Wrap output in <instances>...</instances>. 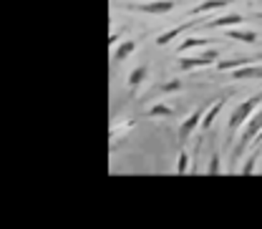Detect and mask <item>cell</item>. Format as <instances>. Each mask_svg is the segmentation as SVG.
I'll return each mask as SVG.
<instances>
[{
    "label": "cell",
    "mask_w": 262,
    "mask_h": 229,
    "mask_svg": "<svg viewBox=\"0 0 262 229\" xmlns=\"http://www.w3.org/2000/svg\"><path fill=\"white\" fill-rule=\"evenodd\" d=\"M225 103H227V98L222 96L220 101H214V103L209 106V111H207V116H204V121H202V126H204V129H209V126L214 124V119L220 116V111L225 108Z\"/></svg>",
    "instance_id": "8fae6325"
},
{
    "label": "cell",
    "mask_w": 262,
    "mask_h": 229,
    "mask_svg": "<svg viewBox=\"0 0 262 229\" xmlns=\"http://www.w3.org/2000/svg\"><path fill=\"white\" fill-rule=\"evenodd\" d=\"M179 88H182V81H179V78H171V81H166V83H162V86L157 88V94L164 96V94H174V91H179Z\"/></svg>",
    "instance_id": "9a60e30c"
},
{
    "label": "cell",
    "mask_w": 262,
    "mask_h": 229,
    "mask_svg": "<svg viewBox=\"0 0 262 229\" xmlns=\"http://www.w3.org/2000/svg\"><path fill=\"white\" fill-rule=\"evenodd\" d=\"M207 111H209L207 106H199V108H196V111L192 113V116H189V119H184V121H182V126H179V144H182V146H184V144L189 141V136L194 133V129L199 126V124H202V121H204Z\"/></svg>",
    "instance_id": "5b68a950"
},
{
    "label": "cell",
    "mask_w": 262,
    "mask_h": 229,
    "mask_svg": "<svg viewBox=\"0 0 262 229\" xmlns=\"http://www.w3.org/2000/svg\"><path fill=\"white\" fill-rule=\"evenodd\" d=\"M257 156H260V146H255L252 156L242 164V169H239V171H242V174H252V171H255V166H257Z\"/></svg>",
    "instance_id": "2e32d148"
},
{
    "label": "cell",
    "mask_w": 262,
    "mask_h": 229,
    "mask_svg": "<svg viewBox=\"0 0 262 229\" xmlns=\"http://www.w3.org/2000/svg\"><path fill=\"white\" fill-rule=\"evenodd\" d=\"M242 20H245V15H239V13H227V15H220V18L204 23V26H207L209 31H217V28H234V26L242 23Z\"/></svg>",
    "instance_id": "8992f818"
},
{
    "label": "cell",
    "mask_w": 262,
    "mask_h": 229,
    "mask_svg": "<svg viewBox=\"0 0 262 229\" xmlns=\"http://www.w3.org/2000/svg\"><path fill=\"white\" fill-rule=\"evenodd\" d=\"M124 8H129L134 13H144V15H166L177 8V0H151V3H126Z\"/></svg>",
    "instance_id": "3957f363"
},
{
    "label": "cell",
    "mask_w": 262,
    "mask_h": 229,
    "mask_svg": "<svg viewBox=\"0 0 262 229\" xmlns=\"http://www.w3.org/2000/svg\"><path fill=\"white\" fill-rule=\"evenodd\" d=\"M149 116H174V108L166 106V103H157L149 108Z\"/></svg>",
    "instance_id": "e0dca14e"
},
{
    "label": "cell",
    "mask_w": 262,
    "mask_h": 229,
    "mask_svg": "<svg viewBox=\"0 0 262 229\" xmlns=\"http://www.w3.org/2000/svg\"><path fill=\"white\" fill-rule=\"evenodd\" d=\"M260 103H262V91L255 94L252 98H247V101H242V103L232 111V116H229V121H227V129L234 131V129H239V126H245V124L252 119V113L257 111Z\"/></svg>",
    "instance_id": "6da1fadb"
},
{
    "label": "cell",
    "mask_w": 262,
    "mask_h": 229,
    "mask_svg": "<svg viewBox=\"0 0 262 229\" xmlns=\"http://www.w3.org/2000/svg\"><path fill=\"white\" fill-rule=\"evenodd\" d=\"M194 26H202V20H192V23H182V26H177V28H171V31L162 33L159 38H157V45H166V43H171L177 35H182L184 31H189V28H194Z\"/></svg>",
    "instance_id": "ba28073f"
},
{
    "label": "cell",
    "mask_w": 262,
    "mask_h": 229,
    "mask_svg": "<svg viewBox=\"0 0 262 229\" xmlns=\"http://www.w3.org/2000/svg\"><path fill=\"white\" fill-rule=\"evenodd\" d=\"M146 76H149V65H146V63L136 65V68L131 71V73H129V88H131V94H136V91H139V86L146 81Z\"/></svg>",
    "instance_id": "9c48e42d"
},
{
    "label": "cell",
    "mask_w": 262,
    "mask_h": 229,
    "mask_svg": "<svg viewBox=\"0 0 262 229\" xmlns=\"http://www.w3.org/2000/svg\"><path fill=\"white\" fill-rule=\"evenodd\" d=\"M260 133H262V108L260 111H255L252 119L245 124V129H242V133H239V141H237V146H234V156H239V154L250 146V141L257 139Z\"/></svg>",
    "instance_id": "7a4b0ae2"
},
{
    "label": "cell",
    "mask_w": 262,
    "mask_h": 229,
    "mask_svg": "<svg viewBox=\"0 0 262 229\" xmlns=\"http://www.w3.org/2000/svg\"><path fill=\"white\" fill-rule=\"evenodd\" d=\"M232 3L234 0H202L199 5H194L189 10V15H202V13H209V10H222V8H227Z\"/></svg>",
    "instance_id": "52a82bcc"
},
{
    "label": "cell",
    "mask_w": 262,
    "mask_h": 229,
    "mask_svg": "<svg viewBox=\"0 0 262 229\" xmlns=\"http://www.w3.org/2000/svg\"><path fill=\"white\" fill-rule=\"evenodd\" d=\"M217 51H207L202 56H182L179 58V68L182 71H196V68H207V65H217Z\"/></svg>",
    "instance_id": "277c9868"
},
{
    "label": "cell",
    "mask_w": 262,
    "mask_h": 229,
    "mask_svg": "<svg viewBox=\"0 0 262 229\" xmlns=\"http://www.w3.org/2000/svg\"><path fill=\"white\" fill-rule=\"evenodd\" d=\"M232 78L242 81V78H262V65H247V68H239V71H232Z\"/></svg>",
    "instance_id": "7c38bea8"
},
{
    "label": "cell",
    "mask_w": 262,
    "mask_h": 229,
    "mask_svg": "<svg viewBox=\"0 0 262 229\" xmlns=\"http://www.w3.org/2000/svg\"><path fill=\"white\" fill-rule=\"evenodd\" d=\"M209 43H212V38H187L184 43H179L177 53H184L189 48H202V45H209Z\"/></svg>",
    "instance_id": "5bb4252c"
},
{
    "label": "cell",
    "mask_w": 262,
    "mask_h": 229,
    "mask_svg": "<svg viewBox=\"0 0 262 229\" xmlns=\"http://www.w3.org/2000/svg\"><path fill=\"white\" fill-rule=\"evenodd\" d=\"M134 51H136V40H124V43H119V45H116V51H114V63L126 61Z\"/></svg>",
    "instance_id": "30bf717a"
},
{
    "label": "cell",
    "mask_w": 262,
    "mask_h": 229,
    "mask_svg": "<svg viewBox=\"0 0 262 229\" xmlns=\"http://www.w3.org/2000/svg\"><path fill=\"white\" fill-rule=\"evenodd\" d=\"M225 35H227L229 40H239V43H255L257 40V35L252 31H237V28H229Z\"/></svg>",
    "instance_id": "4fadbf2b"
},
{
    "label": "cell",
    "mask_w": 262,
    "mask_h": 229,
    "mask_svg": "<svg viewBox=\"0 0 262 229\" xmlns=\"http://www.w3.org/2000/svg\"><path fill=\"white\" fill-rule=\"evenodd\" d=\"M187 169H189V154L182 151V154H179V162H177V174H184Z\"/></svg>",
    "instance_id": "d6986e66"
},
{
    "label": "cell",
    "mask_w": 262,
    "mask_h": 229,
    "mask_svg": "<svg viewBox=\"0 0 262 229\" xmlns=\"http://www.w3.org/2000/svg\"><path fill=\"white\" fill-rule=\"evenodd\" d=\"M207 171H209V174H220V171H222V164H220V154H217V151H212V159L207 164Z\"/></svg>",
    "instance_id": "ac0fdd59"
}]
</instances>
